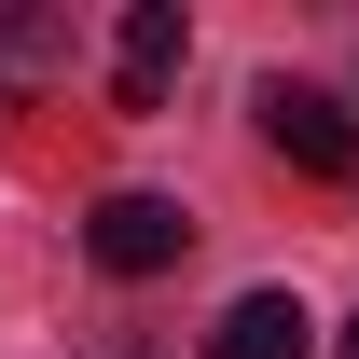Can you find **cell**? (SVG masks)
I'll return each mask as SVG.
<instances>
[{
    "label": "cell",
    "instance_id": "5",
    "mask_svg": "<svg viewBox=\"0 0 359 359\" xmlns=\"http://www.w3.org/2000/svg\"><path fill=\"white\" fill-rule=\"evenodd\" d=\"M332 359H359V318H346V346H332Z\"/></svg>",
    "mask_w": 359,
    "mask_h": 359
},
{
    "label": "cell",
    "instance_id": "1",
    "mask_svg": "<svg viewBox=\"0 0 359 359\" xmlns=\"http://www.w3.org/2000/svg\"><path fill=\"white\" fill-rule=\"evenodd\" d=\"M83 249H97L111 276H166L180 249H194V222H180L166 194H97V222H83Z\"/></svg>",
    "mask_w": 359,
    "mask_h": 359
},
{
    "label": "cell",
    "instance_id": "2",
    "mask_svg": "<svg viewBox=\"0 0 359 359\" xmlns=\"http://www.w3.org/2000/svg\"><path fill=\"white\" fill-rule=\"evenodd\" d=\"M263 138H276V152H290L304 180H346V166H359L346 97H318V83H263Z\"/></svg>",
    "mask_w": 359,
    "mask_h": 359
},
{
    "label": "cell",
    "instance_id": "6",
    "mask_svg": "<svg viewBox=\"0 0 359 359\" xmlns=\"http://www.w3.org/2000/svg\"><path fill=\"white\" fill-rule=\"evenodd\" d=\"M125 359H138V346H125Z\"/></svg>",
    "mask_w": 359,
    "mask_h": 359
},
{
    "label": "cell",
    "instance_id": "4",
    "mask_svg": "<svg viewBox=\"0 0 359 359\" xmlns=\"http://www.w3.org/2000/svg\"><path fill=\"white\" fill-rule=\"evenodd\" d=\"M304 346H318V318L290 304V290H235L222 332H208V359H304Z\"/></svg>",
    "mask_w": 359,
    "mask_h": 359
},
{
    "label": "cell",
    "instance_id": "3",
    "mask_svg": "<svg viewBox=\"0 0 359 359\" xmlns=\"http://www.w3.org/2000/svg\"><path fill=\"white\" fill-rule=\"evenodd\" d=\"M180 42H194V28H180V0H138L125 28H111V97H125V111H152V97H166V69H180Z\"/></svg>",
    "mask_w": 359,
    "mask_h": 359
}]
</instances>
